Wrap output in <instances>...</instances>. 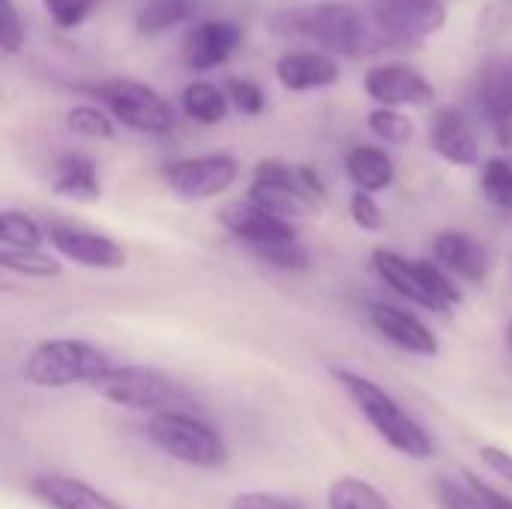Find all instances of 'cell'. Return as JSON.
Listing matches in <instances>:
<instances>
[{
    "mask_svg": "<svg viewBox=\"0 0 512 509\" xmlns=\"http://www.w3.org/2000/svg\"><path fill=\"white\" fill-rule=\"evenodd\" d=\"M270 27L282 36L309 39L336 54H378L399 48L396 39L375 24L372 15L348 3H306L282 9L270 18Z\"/></svg>",
    "mask_w": 512,
    "mask_h": 509,
    "instance_id": "obj_1",
    "label": "cell"
},
{
    "mask_svg": "<svg viewBox=\"0 0 512 509\" xmlns=\"http://www.w3.org/2000/svg\"><path fill=\"white\" fill-rule=\"evenodd\" d=\"M330 375L339 381V387L348 393V399L357 405V411L366 417L375 435L387 441L396 453L420 462L435 456V441L429 438V432L408 411H402V405L381 384L351 369H333Z\"/></svg>",
    "mask_w": 512,
    "mask_h": 509,
    "instance_id": "obj_2",
    "label": "cell"
},
{
    "mask_svg": "<svg viewBox=\"0 0 512 509\" xmlns=\"http://www.w3.org/2000/svg\"><path fill=\"white\" fill-rule=\"evenodd\" d=\"M372 267L387 288L435 315H450L465 300L462 288L456 285V276L444 264H432L426 258H405L393 249H375Z\"/></svg>",
    "mask_w": 512,
    "mask_h": 509,
    "instance_id": "obj_3",
    "label": "cell"
},
{
    "mask_svg": "<svg viewBox=\"0 0 512 509\" xmlns=\"http://www.w3.org/2000/svg\"><path fill=\"white\" fill-rule=\"evenodd\" d=\"M111 366V357L84 339H45L27 354L21 378L42 390H63L72 384L90 387Z\"/></svg>",
    "mask_w": 512,
    "mask_h": 509,
    "instance_id": "obj_4",
    "label": "cell"
},
{
    "mask_svg": "<svg viewBox=\"0 0 512 509\" xmlns=\"http://www.w3.org/2000/svg\"><path fill=\"white\" fill-rule=\"evenodd\" d=\"M147 438L174 462L201 468V471H222L231 459L225 438L204 420L183 414V411H156L147 423Z\"/></svg>",
    "mask_w": 512,
    "mask_h": 509,
    "instance_id": "obj_5",
    "label": "cell"
},
{
    "mask_svg": "<svg viewBox=\"0 0 512 509\" xmlns=\"http://www.w3.org/2000/svg\"><path fill=\"white\" fill-rule=\"evenodd\" d=\"M246 195L255 204H261L285 219H297V216H309L321 207L327 186L318 177V171L309 165H288L279 159H264L255 165Z\"/></svg>",
    "mask_w": 512,
    "mask_h": 509,
    "instance_id": "obj_6",
    "label": "cell"
},
{
    "mask_svg": "<svg viewBox=\"0 0 512 509\" xmlns=\"http://www.w3.org/2000/svg\"><path fill=\"white\" fill-rule=\"evenodd\" d=\"M90 390L111 405L129 411H153V414L168 411L186 399L183 390L153 366H111L90 384Z\"/></svg>",
    "mask_w": 512,
    "mask_h": 509,
    "instance_id": "obj_7",
    "label": "cell"
},
{
    "mask_svg": "<svg viewBox=\"0 0 512 509\" xmlns=\"http://www.w3.org/2000/svg\"><path fill=\"white\" fill-rule=\"evenodd\" d=\"M87 93L102 99V105L114 114V120L135 132L165 135L174 129V108L168 105V99L162 93H156L147 84L111 78V81L90 84Z\"/></svg>",
    "mask_w": 512,
    "mask_h": 509,
    "instance_id": "obj_8",
    "label": "cell"
},
{
    "mask_svg": "<svg viewBox=\"0 0 512 509\" xmlns=\"http://www.w3.org/2000/svg\"><path fill=\"white\" fill-rule=\"evenodd\" d=\"M369 15L399 48H417L447 24V0H369Z\"/></svg>",
    "mask_w": 512,
    "mask_h": 509,
    "instance_id": "obj_9",
    "label": "cell"
},
{
    "mask_svg": "<svg viewBox=\"0 0 512 509\" xmlns=\"http://www.w3.org/2000/svg\"><path fill=\"white\" fill-rule=\"evenodd\" d=\"M168 189L183 201H210L228 192L240 174V165L231 156H186L165 165Z\"/></svg>",
    "mask_w": 512,
    "mask_h": 509,
    "instance_id": "obj_10",
    "label": "cell"
},
{
    "mask_svg": "<svg viewBox=\"0 0 512 509\" xmlns=\"http://www.w3.org/2000/svg\"><path fill=\"white\" fill-rule=\"evenodd\" d=\"M477 102L498 147H512V54L486 60L477 78Z\"/></svg>",
    "mask_w": 512,
    "mask_h": 509,
    "instance_id": "obj_11",
    "label": "cell"
},
{
    "mask_svg": "<svg viewBox=\"0 0 512 509\" xmlns=\"http://www.w3.org/2000/svg\"><path fill=\"white\" fill-rule=\"evenodd\" d=\"M45 234H48V243L54 246V252L72 264H81L87 270H123L126 267V249L105 234L72 228L66 222L48 225Z\"/></svg>",
    "mask_w": 512,
    "mask_h": 509,
    "instance_id": "obj_12",
    "label": "cell"
},
{
    "mask_svg": "<svg viewBox=\"0 0 512 509\" xmlns=\"http://www.w3.org/2000/svg\"><path fill=\"white\" fill-rule=\"evenodd\" d=\"M363 87L369 99L378 105L402 108V105H429L435 102V84L411 63H381L366 72Z\"/></svg>",
    "mask_w": 512,
    "mask_h": 509,
    "instance_id": "obj_13",
    "label": "cell"
},
{
    "mask_svg": "<svg viewBox=\"0 0 512 509\" xmlns=\"http://www.w3.org/2000/svg\"><path fill=\"white\" fill-rule=\"evenodd\" d=\"M366 315H369V324L375 327V333L384 336L399 351L414 354V357H438V351H441L438 336L432 333V327H426L408 309L384 303V300H369Z\"/></svg>",
    "mask_w": 512,
    "mask_h": 509,
    "instance_id": "obj_14",
    "label": "cell"
},
{
    "mask_svg": "<svg viewBox=\"0 0 512 509\" xmlns=\"http://www.w3.org/2000/svg\"><path fill=\"white\" fill-rule=\"evenodd\" d=\"M219 222H222V228L231 231L246 249L261 246V243H273V240H285V237H297L294 225H291L285 216H279V213H273V210L255 204L252 198L225 204V207L219 210Z\"/></svg>",
    "mask_w": 512,
    "mask_h": 509,
    "instance_id": "obj_15",
    "label": "cell"
},
{
    "mask_svg": "<svg viewBox=\"0 0 512 509\" xmlns=\"http://www.w3.org/2000/svg\"><path fill=\"white\" fill-rule=\"evenodd\" d=\"M243 42V27L237 21L213 18L198 21L183 39V57L195 72H210L222 66Z\"/></svg>",
    "mask_w": 512,
    "mask_h": 509,
    "instance_id": "obj_16",
    "label": "cell"
},
{
    "mask_svg": "<svg viewBox=\"0 0 512 509\" xmlns=\"http://www.w3.org/2000/svg\"><path fill=\"white\" fill-rule=\"evenodd\" d=\"M435 258L438 264H444L456 279L468 282V285H486L489 270H492V255L489 249L474 240L465 231H441L435 237Z\"/></svg>",
    "mask_w": 512,
    "mask_h": 509,
    "instance_id": "obj_17",
    "label": "cell"
},
{
    "mask_svg": "<svg viewBox=\"0 0 512 509\" xmlns=\"http://www.w3.org/2000/svg\"><path fill=\"white\" fill-rule=\"evenodd\" d=\"M30 492L48 509H126L111 495L66 474H39L30 480Z\"/></svg>",
    "mask_w": 512,
    "mask_h": 509,
    "instance_id": "obj_18",
    "label": "cell"
},
{
    "mask_svg": "<svg viewBox=\"0 0 512 509\" xmlns=\"http://www.w3.org/2000/svg\"><path fill=\"white\" fill-rule=\"evenodd\" d=\"M432 150L450 165H477L480 162V138L474 123L459 108H441L432 120L429 132Z\"/></svg>",
    "mask_w": 512,
    "mask_h": 509,
    "instance_id": "obj_19",
    "label": "cell"
},
{
    "mask_svg": "<svg viewBox=\"0 0 512 509\" xmlns=\"http://www.w3.org/2000/svg\"><path fill=\"white\" fill-rule=\"evenodd\" d=\"M339 75H342V69H339L336 57H330L324 51H285L276 60V78L291 93L333 87L339 81Z\"/></svg>",
    "mask_w": 512,
    "mask_h": 509,
    "instance_id": "obj_20",
    "label": "cell"
},
{
    "mask_svg": "<svg viewBox=\"0 0 512 509\" xmlns=\"http://www.w3.org/2000/svg\"><path fill=\"white\" fill-rule=\"evenodd\" d=\"M51 189L60 198H72V201H99L102 186H99V174L96 165L87 156L78 153H66L54 162L51 171Z\"/></svg>",
    "mask_w": 512,
    "mask_h": 509,
    "instance_id": "obj_21",
    "label": "cell"
},
{
    "mask_svg": "<svg viewBox=\"0 0 512 509\" xmlns=\"http://www.w3.org/2000/svg\"><path fill=\"white\" fill-rule=\"evenodd\" d=\"M345 171L357 189L366 192H384L396 180V162L387 150L372 147V144H357L345 156Z\"/></svg>",
    "mask_w": 512,
    "mask_h": 509,
    "instance_id": "obj_22",
    "label": "cell"
},
{
    "mask_svg": "<svg viewBox=\"0 0 512 509\" xmlns=\"http://www.w3.org/2000/svg\"><path fill=\"white\" fill-rule=\"evenodd\" d=\"M180 105H183V114L201 126H216L228 117V93H222L216 84L210 81H192L183 87L180 93Z\"/></svg>",
    "mask_w": 512,
    "mask_h": 509,
    "instance_id": "obj_23",
    "label": "cell"
},
{
    "mask_svg": "<svg viewBox=\"0 0 512 509\" xmlns=\"http://www.w3.org/2000/svg\"><path fill=\"white\" fill-rule=\"evenodd\" d=\"M192 15H195L192 0H150L135 15V30L141 36H159V33H168V30L186 24Z\"/></svg>",
    "mask_w": 512,
    "mask_h": 509,
    "instance_id": "obj_24",
    "label": "cell"
},
{
    "mask_svg": "<svg viewBox=\"0 0 512 509\" xmlns=\"http://www.w3.org/2000/svg\"><path fill=\"white\" fill-rule=\"evenodd\" d=\"M327 509H393V504L369 480L339 477L327 489Z\"/></svg>",
    "mask_w": 512,
    "mask_h": 509,
    "instance_id": "obj_25",
    "label": "cell"
},
{
    "mask_svg": "<svg viewBox=\"0 0 512 509\" xmlns=\"http://www.w3.org/2000/svg\"><path fill=\"white\" fill-rule=\"evenodd\" d=\"M0 264L9 273L27 276V279H54L63 273L60 258L45 255L39 246L36 249H15V246H3L0 249Z\"/></svg>",
    "mask_w": 512,
    "mask_h": 509,
    "instance_id": "obj_26",
    "label": "cell"
},
{
    "mask_svg": "<svg viewBox=\"0 0 512 509\" xmlns=\"http://www.w3.org/2000/svg\"><path fill=\"white\" fill-rule=\"evenodd\" d=\"M258 261L285 270V273H306L312 267V258L306 252V246L297 237H285V240H273V243H261L249 249Z\"/></svg>",
    "mask_w": 512,
    "mask_h": 509,
    "instance_id": "obj_27",
    "label": "cell"
},
{
    "mask_svg": "<svg viewBox=\"0 0 512 509\" xmlns=\"http://www.w3.org/2000/svg\"><path fill=\"white\" fill-rule=\"evenodd\" d=\"M66 126L81 135V138H93V141H108L117 132V120L111 111H102L96 105H72L66 111Z\"/></svg>",
    "mask_w": 512,
    "mask_h": 509,
    "instance_id": "obj_28",
    "label": "cell"
},
{
    "mask_svg": "<svg viewBox=\"0 0 512 509\" xmlns=\"http://www.w3.org/2000/svg\"><path fill=\"white\" fill-rule=\"evenodd\" d=\"M480 186H483V195L492 207L512 213V162L495 156L483 165V174H480Z\"/></svg>",
    "mask_w": 512,
    "mask_h": 509,
    "instance_id": "obj_29",
    "label": "cell"
},
{
    "mask_svg": "<svg viewBox=\"0 0 512 509\" xmlns=\"http://www.w3.org/2000/svg\"><path fill=\"white\" fill-rule=\"evenodd\" d=\"M42 228L21 210H3L0 213V243L15 249H36L42 243Z\"/></svg>",
    "mask_w": 512,
    "mask_h": 509,
    "instance_id": "obj_30",
    "label": "cell"
},
{
    "mask_svg": "<svg viewBox=\"0 0 512 509\" xmlns=\"http://www.w3.org/2000/svg\"><path fill=\"white\" fill-rule=\"evenodd\" d=\"M507 33H512V0H489L477 15V45H492Z\"/></svg>",
    "mask_w": 512,
    "mask_h": 509,
    "instance_id": "obj_31",
    "label": "cell"
},
{
    "mask_svg": "<svg viewBox=\"0 0 512 509\" xmlns=\"http://www.w3.org/2000/svg\"><path fill=\"white\" fill-rule=\"evenodd\" d=\"M435 489H438L441 509H495L468 477H465V483H459L453 477H438Z\"/></svg>",
    "mask_w": 512,
    "mask_h": 509,
    "instance_id": "obj_32",
    "label": "cell"
},
{
    "mask_svg": "<svg viewBox=\"0 0 512 509\" xmlns=\"http://www.w3.org/2000/svg\"><path fill=\"white\" fill-rule=\"evenodd\" d=\"M369 129L384 144H408L411 135H414V123L399 108H390V105H378L369 114Z\"/></svg>",
    "mask_w": 512,
    "mask_h": 509,
    "instance_id": "obj_33",
    "label": "cell"
},
{
    "mask_svg": "<svg viewBox=\"0 0 512 509\" xmlns=\"http://www.w3.org/2000/svg\"><path fill=\"white\" fill-rule=\"evenodd\" d=\"M99 0H42L48 18L63 27V30H72V27H81L87 21V15L96 9Z\"/></svg>",
    "mask_w": 512,
    "mask_h": 509,
    "instance_id": "obj_34",
    "label": "cell"
},
{
    "mask_svg": "<svg viewBox=\"0 0 512 509\" xmlns=\"http://www.w3.org/2000/svg\"><path fill=\"white\" fill-rule=\"evenodd\" d=\"M225 93H228L231 105H234L240 114H246V117H258V114L264 111V105H267L264 90H261L255 81H249V78H234V81H228Z\"/></svg>",
    "mask_w": 512,
    "mask_h": 509,
    "instance_id": "obj_35",
    "label": "cell"
},
{
    "mask_svg": "<svg viewBox=\"0 0 512 509\" xmlns=\"http://www.w3.org/2000/svg\"><path fill=\"white\" fill-rule=\"evenodd\" d=\"M348 210H351V219H354V225H357L360 231L378 234V231L384 228V213H381V207H378V201H375V192L357 189V192L351 195Z\"/></svg>",
    "mask_w": 512,
    "mask_h": 509,
    "instance_id": "obj_36",
    "label": "cell"
},
{
    "mask_svg": "<svg viewBox=\"0 0 512 509\" xmlns=\"http://www.w3.org/2000/svg\"><path fill=\"white\" fill-rule=\"evenodd\" d=\"M27 39V27H24V18L18 15L15 3L12 0H0V45L9 57H15L21 51Z\"/></svg>",
    "mask_w": 512,
    "mask_h": 509,
    "instance_id": "obj_37",
    "label": "cell"
},
{
    "mask_svg": "<svg viewBox=\"0 0 512 509\" xmlns=\"http://www.w3.org/2000/svg\"><path fill=\"white\" fill-rule=\"evenodd\" d=\"M231 509H306L300 501L285 498V495H273V492H240Z\"/></svg>",
    "mask_w": 512,
    "mask_h": 509,
    "instance_id": "obj_38",
    "label": "cell"
},
{
    "mask_svg": "<svg viewBox=\"0 0 512 509\" xmlns=\"http://www.w3.org/2000/svg\"><path fill=\"white\" fill-rule=\"evenodd\" d=\"M480 462L512 486V453L504 447H480Z\"/></svg>",
    "mask_w": 512,
    "mask_h": 509,
    "instance_id": "obj_39",
    "label": "cell"
},
{
    "mask_svg": "<svg viewBox=\"0 0 512 509\" xmlns=\"http://www.w3.org/2000/svg\"><path fill=\"white\" fill-rule=\"evenodd\" d=\"M468 480H471V483H474V486H477V489H480V492L489 498V504H492L495 509H512V498L501 495V492H495L492 486H486V483H483V480H477L474 474H468Z\"/></svg>",
    "mask_w": 512,
    "mask_h": 509,
    "instance_id": "obj_40",
    "label": "cell"
},
{
    "mask_svg": "<svg viewBox=\"0 0 512 509\" xmlns=\"http://www.w3.org/2000/svg\"><path fill=\"white\" fill-rule=\"evenodd\" d=\"M507 348H510V354H512V321L507 324Z\"/></svg>",
    "mask_w": 512,
    "mask_h": 509,
    "instance_id": "obj_41",
    "label": "cell"
}]
</instances>
